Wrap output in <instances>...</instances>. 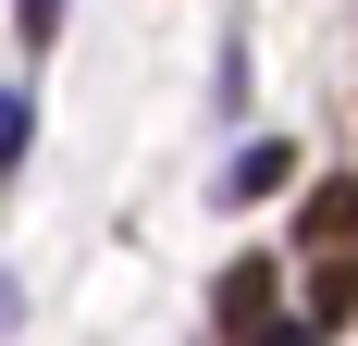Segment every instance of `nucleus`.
<instances>
[{
  "label": "nucleus",
  "instance_id": "7ed1b4c3",
  "mask_svg": "<svg viewBox=\"0 0 358 346\" xmlns=\"http://www.w3.org/2000/svg\"><path fill=\"white\" fill-rule=\"evenodd\" d=\"M285 173H296V148H285V137H248L235 161H222V198H272Z\"/></svg>",
  "mask_w": 358,
  "mask_h": 346
},
{
  "label": "nucleus",
  "instance_id": "423d86ee",
  "mask_svg": "<svg viewBox=\"0 0 358 346\" xmlns=\"http://www.w3.org/2000/svg\"><path fill=\"white\" fill-rule=\"evenodd\" d=\"M13 37H25V50H50V37H62V0H13Z\"/></svg>",
  "mask_w": 358,
  "mask_h": 346
},
{
  "label": "nucleus",
  "instance_id": "39448f33",
  "mask_svg": "<svg viewBox=\"0 0 358 346\" xmlns=\"http://www.w3.org/2000/svg\"><path fill=\"white\" fill-rule=\"evenodd\" d=\"M25 137H37V111H25V99H13V87H0V173L25 161Z\"/></svg>",
  "mask_w": 358,
  "mask_h": 346
},
{
  "label": "nucleus",
  "instance_id": "0eeeda50",
  "mask_svg": "<svg viewBox=\"0 0 358 346\" xmlns=\"http://www.w3.org/2000/svg\"><path fill=\"white\" fill-rule=\"evenodd\" d=\"M248 346H322V334H309V321H259Z\"/></svg>",
  "mask_w": 358,
  "mask_h": 346
},
{
  "label": "nucleus",
  "instance_id": "6e6552de",
  "mask_svg": "<svg viewBox=\"0 0 358 346\" xmlns=\"http://www.w3.org/2000/svg\"><path fill=\"white\" fill-rule=\"evenodd\" d=\"M0 334H13V284H0Z\"/></svg>",
  "mask_w": 358,
  "mask_h": 346
},
{
  "label": "nucleus",
  "instance_id": "f257e3e1",
  "mask_svg": "<svg viewBox=\"0 0 358 346\" xmlns=\"http://www.w3.org/2000/svg\"><path fill=\"white\" fill-rule=\"evenodd\" d=\"M272 297H285V260H235V272L210 284V321H222V346H248L259 321H272Z\"/></svg>",
  "mask_w": 358,
  "mask_h": 346
},
{
  "label": "nucleus",
  "instance_id": "f03ea898",
  "mask_svg": "<svg viewBox=\"0 0 358 346\" xmlns=\"http://www.w3.org/2000/svg\"><path fill=\"white\" fill-rule=\"evenodd\" d=\"M346 235H358V186H346V173H322L309 210H296V247H346Z\"/></svg>",
  "mask_w": 358,
  "mask_h": 346
},
{
  "label": "nucleus",
  "instance_id": "20e7f679",
  "mask_svg": "<svg viewBox=\"0 0 358 346\" xmlns=\"http://www.w3.org/2000/svg\"><path fill=\"white\" fill-rule=\"evenodd\" d=\"M346 310H358V260H346V247H309V321L334 334Z\"/></svg>",
  "mask_w": 358,
  "mask_h": 346
}]
</instances>
